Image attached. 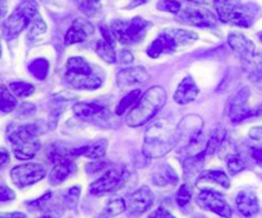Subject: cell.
<instances>
[{
  "mask_svg": "<svg viewBox=\"0 0 262 218\" xmlns=\"http://www.w3.org/2000/svg\"><path fill=\"white\" fill-rule=\"evenodd\" d=\"M235 206L239 213L247 218L256 216L260 209L257 197L252 191H241L235 198Z\"/></svg>",
  "mask_w": 262,
  "mask_h": 218,
  "instance_id": "cell-18",
  "label": "cell"
},
{
  "mask_svg": "<svg viewBox=\"0 0 262 218\" xmlns=\"http://www.w3.org/2000/svg\"><path fill=\"white\" fill-rule=\"evenodd\" d=\"M152 183L156 186H174L178 184L179 178L174 168L168 163L160 165L152 173Z\"/></svg>",
  "mask_w": 262,
  "mask_h": 218,
  "instance_id": "cell-21",
  "label": "cell"
},
{
  "mask_svg": "<svg viewBox=\"0 0 262 218\" xmlns=\"http://www.w3.org/2000/svg\"><path fill=\"white\" fill-rule=\"evenodd\" d=\"M178 19L194 27L212 28L216 26V17L209 9L199 7H188L178 13Z\"/></svg>",
  "mask_w": 262,
  "mask_h": 218,
  "instance_id": "cell-10",
  "label": "cell"
},
{
  "mask_svg": "<svg viewBox=\"0 0 262 218\" xmlns=\"http://www.w3.org/2000/svg\"><path fill=\"white\" fill-rule=\"evenodd\" d=\"M73 168V161H64V162L55 163L53 170L50 171V175H49V181H50L51 185H59L60 183H63L71 175Z\"/></svg>",
  "mask_w": 262,
  "mask_h": 218,
  "instance_id": "cell-23",
  "label": "cell"
},
{
  "mask_svg": "<svg viewBox=\"0 0 262 218\" xmlns=\"http://www.w3.org/2000/svg\"><path fill=\"white\" fill-rule=\"evenodd\" d=\"M151 23L141 17H135L130 20L115 19L112 23V32L114 37L123 45H136L141 42L147 33Z\"/></svg>",
  "mask_w": 262,
  "mask_h": 218,
  "instance_id": "cell-6",
  "label": "cell"
},
{
  "mask_svg": "<svg viewBox=\"0 0 262 218\" xmlns=\"http://www.w3.org/2000/svg\"><path fill=\"white\" fill-rule=\"evenodd\" d=\"M124 211H127V202H125L124 199L117 198V199H113L112 202L107 203L106 208H105L104 211V214L110 218V217L119 216V214H122Z\"/></svg>",
  "mask_w": 262,
  "mask_h": 218,
  "instance_id": "cell-33",
  "label": "cell"
},
{
  "mask_svg": "<svg viewBox=\"0 0 262 218\" xmlns=\"http://www.w3.org/2000/svg\"><path fill=\"white\" fill-rule=\"evenodd\" d=\"M38 14V5L35 0H23L4 22L3 31L5 38L13 40L17 37L23 30L28 28L33 18Z\"/></svg>",
  "mask_w": 262,
  "mask_h": 218,
  "instance_id": "cell-5",
  "label": "cell"
},
{
  "mask_svg": "<svg viewBox=\"0 0 262 218\" xmlns=\"http://www.w3.org/2000/svg\"><path fill=\"white\" fill-rule=\"evenodd\" d=\"M106 150L107 142L105 139H100L96 142H92L89 146H83V155L82 156L90 158V160H99V158L104 157Z\"/></svg>",
  "mask_w": 262,
  "mask_h": 218,
  "instance_id": "cell-25",
  "label": "cell"
},
{
  "mask_svg": "<svg viewBox=\"0 0 262 218\" xmlns=\"http://www.w3.org/2000/svg\"><path fill=\"white\" fill-rule=\"evenodd\" d=\"M197 203L204 209L214 212V213L219 214L220 217L232 218L233 216L232 207L228 204L224 196L222 193H219V191L212 190V189H205V190H202L197 196Z\"/></svg>",
  "mask_w": 262,
  "mask_h": 218,
  "instance_id": "cell-9",
  "label": "cell"
},
{
  "mask_svg": "<svg viewBox=\"0 0 262 218\" xmlns=\"http://www.w3.org/2000/svg\"><path fill=\"white\" fill-rule=\"evenodd\" d=\"M154 203V194L148 186H141L127 201V214L130 218H137L145 213Z\"/></svg>",
  "mask_w": 262,
  "mask_h": 218,
  "instance_id": "cell-13",
  "label": "cell"
},
{
  "mask_svg": "<svg viewBox=\"0 0 262 218\" xmlns=\"http://www.w3.org/2000/svg\"><path fill=\"white\" fill-rule=\"evenodd\" d=\"M120 60H122L123 64H129L130 61H133V55L128 51H123L122 56H120Z\"/></svg>",
  "mask_w": 262,
  "mask_h": 218,
  "instance_id": "cell-46",
  "label": "cell"
},
{
  "mask_svg": "<svg viewBox=\"0 0 262 218\" xmlns=\"http://www.w3.org/2000/svg\"><path fill=\"white\" fill-rule=\"evenodd\" d=\"M8 138L12 150L18 160H31L41 147L38 139V127L36 124H25L12 127L8 130Z\"/></svg>",
  "mask_w": 262,
  "mask_h": 218,
  "instance_id": "cell-3",
  "label": "cell"
},
{
  "mask_svg": "<svg viewBox=\"0 0 262 218\" xmlns=\"http://www.w3.org/2000/svg\"><path fill=\"white\" fill-rule=\"evenodd\" d=\"M50 199H51V193H46V194H43L41 198L30 202L27 206H28V208L33 209V211H37V209L43 208V206H45V204H48V202L50 201Z\"/></svg>",
  "mask_w": 262,
  "mask_h": 218,
  "instance_id": "cell-40",
  "label": "cell"
},
{
  "mask_svg": "<svg viewBox=\"0 0 262 218\" xmlns=\"http://www.w3.org/2000/svg\"><path fill=\"white\" fill-rule=\"evenodd\" d=\"M141 97V91L140 89H135V91L129 92V93L127 94V96L123 97L122 100L119 101V104H118L117 109H115V114L117 115H123L124 114L127 110H129L130 107L133 106V105L136 104V102L138 101V99Z\"/></svg>",
  "mask_w": 262,
  "mask_h": 218,
  "instance_id": "cell-30",
  "label": "cell"
},
{
  "mask_svg": "<svg viewBox=\"0 0 262 218\" xmlns=\"http://www.w3.org/2000/svg\"><path fill=\"white\" fill-rule=\"evenodd\" d=\"M165 102V89L160 86L151 87L140 97V101L129 111L127 116V124L132 128L145 125L163 109Z\"/></svg>",
  "mask_w": 262,
  "mask_h": 218,
  "instance_id": "cell-2",
  "label": "cell"
},
{
  "mask_svg": "<svg viewBox=\"0 0 262 218\" xmlns=\"http://www.w3.org/2000/svg\"><path fill=\"white\" fill-rule=\"evenodd\" d=\"M96 53L100 58L107 64H114L117 61V54H115L114 45L109 43L105 40H100L96 45Z\"/></svg>",
  "mask_w": 262,
  "mask_h": 218,
  "instance_id": "cell-28",
  "label": "cell"
},
{
  "mask_svg": "<svg viewBox=\"0 0 262 218\" xmlns=\"http://www.w3.org/2000/svg\"><path fill=\"white\" fill-rule=\"evenodd\" d=\"M79 194H81V189L78 186H73L67 191V194L64 196V203L67 204L68 208H76V206L78 204Z\"/></svg>",
  "mask_w": 262,
  "mask_h": 218,
  "instance_id": "cell-38",
  "label": "cell"
},
{
  "mask_svg": "<svg viewBox=\"0 0 262 218\" xmlns=\"http://www.w3.org/2000/svg\"><path fill=\"white\" fill-rule=\"evenodd\" d=\"M227 166H228V170L232 175H235V174L241 173L246 168V163L245 161L242 160L238 153H234V155H230L229 157L227 158Z\"/></svg>",
  "mask_w": 262,
  "mask_h": 218,
  "instance_id": "cell-36",
  "label": "cell"
},
{
  "mask_svg": "<svg viewBox=\"0 0 262 218\" xmlns=\"http://www.w3.org/2000/svg\"><path fill=\"white\" fill-rule=\"evenodd\" d=\"M49 66H50L49 65V61L46 60V59L40 58L36 59V60H33L32 63L30 64L28 70H30V73L32 74L36 79L43 81L49 74Z\"/></svg>",
  "mask_w": 262,
  "mask_h": 218,
  "instance_id": "cell-29",
  "label": "cell"
},
{
  "mask_svg": "<svg viewBox=\"0 0 262 218\" xmlns=\"http://www.w3.org/2000/svg\"><path fill=\"white\" fill-rule=\"evenodd\" d=\"M239 0H214V7L216 10V14L222 22L227 23L230 13L233 12L235 7L239 4Z\"/></svg>",
  "mask_w": 262,
  "mask_h": 218,
  "instance_id": "cell-26",
  "label": "cell"
},
{
  "mask_svg": "<svg viewBox=\"0 0 262 218\" xmlns=\"http://www.w3.org/2000/svg\"><path fill=\"white\" fill-rule=\"evenodd\" d=\"M248 99H250V89L245 87L229 101L228 114L233 123H241L248 117L261 114L260 111H255L248 107Z\"/></svg>",
  "mask_w": 262,
  "mask_h": 218,
  "instance_id": "cell-11",
  "label": "cell"
},
{
  "mask_svg": "<svg viewBox=\"0 0 262 218\" xmlns=\"http://www.w3.org/2000/svg\"><path fill=\"white\" fill-rule=\"evenodd\" d=\"M0 218H26L20 212H13V213H0Z\"/></svg>",
  "mask_w": 262,
  "mask_h": 218,
  "instance_id": "cell-47",
  "label": "cell"
},
{
  "mask_svg": "<svg viewBox=\"0 0 262 218\" xmlns=\"http://www.w3.org/2000/svg\"><path fill=\"white\" fill-rule=\"evenodd\" d=\"M46 32V25L43 22V19L41 18V15H36L33 18V20L31 22V25L28 26V38L33 40V38L40 37L41 35Z\"/></svg>",
  "mask_w": 262,
  "mask_h": 218,
  "instance_id": "cell-35",
  "label": "cell"
},
{
  "mask_svg": "<svg viewBox=\"0 0 262 218\" xmlns=\"http://www.w3.org/2000/svg\"><path fill=\"white\" fill-rule=\"evenodd\" d=\"M38 218H58V217H54V216H51V214H46V216H41Z\"/></svg>",
  "mask_w": 262,
  "mask_h": 218,
  "instance_id": "cell-51",
  "label": "cell"
},
{
  "mask_svg": "<svg viewBox=\"0 0 262 218\" xmlns=\"http://www.w3.org/2000/svg\"><path fill=\"white\" fill-rule=\"evenodd\" d=\"M124 176L125 170L120 166L107 168L96 181L90 185V193L92 196H105V194L113 193L122 185Z\"/></svg>",
  "mask_w": 262,
  "mask_h": 218,
  "instance_id": "cell-8",
  "label": "cell"
},
{
  "mask_svg": "<svg viewBox=\"0 0 262 218\" xmlns=\"http://www.w3.org/2000/svg\"><path fill=\"white\" fill-rule=\"evenodd\" d=\"M0 56H2V43H0Z\"/></svg>",
  "mask_w": 262,
  "mask_h": 218,
  "instance_id": "cell-53",
  "label": "cell"
},
{
  "mask_svg": "<svg viewBox=\"0 0 262 218\" xmlns=\"http://www.w3.org/2000/svg\"><path fill=\"white\" fill-rule=\"evenodd\" d=\"M225 138V132L222 129V128H216L214 132L211 133L210 138L207 139L206 144V155H212V153L216 151L217 147H220L222 142Z\"/></svg>",
  "mask_w": 262,
  "mask_h": 218,
  "instance_id": "cell-32",
  "label": "cell"
},
{
  "mask_svg": "<svg viewBox=\"0 0 262 218\" xmlns=\"http://www.w3.org/2000/svg\"><path fill=\"white\" fill-rule=\"evenodd\" d=\"M156 7H158L159 10L173 13V14H178L182 9L181 3L177 2V0H160Z\"/></svg>",
  "mask_w": 262,
  "mask_h": 218,
  "instance_id": "cell-37",
  "label": "cell"
},
{
  "mask_svg": "<svg viewBox=\"0 0 262 218\" xmlns=\"http://www.w3.org/2000/svg\"><path fill=\"white\" fill-rule=\"evenodd\" d=\"M258 37H260V40L262 41V33H260V35H258Z\"/></svg>",
  "mask_w": 262,
  "mask_h": 218,
  "instance_id": "cell-54",
  "label": "cell"
},
{
  "mask_svg": "<svg viewBox=\"0 0 262 218\" xmlns=\"http://www.w3.org/2000/svg\"><path fill=\"white\" fill-rule=\"evenodd\" d=\"M202 183L215 184V185L222 186L223 189H229L230 186L229 178H228L224 171L220 170H209L202 173L200 178L197 179V186L201 185Z\"/></svg>",
  "mask_w": 262,
  "mask_h": 218,
  "instance_id": "cell-22",
  "label": "cell"
},
{
  "mask_svg": "<svg viewBox=\"0 0 262 218\" xmlns=\"http://www.w3.org/2000/svg\"><path fill=\"white\" fill-rule=\"evenodd\" d=\"M250 137L252 139L262 142V127H255L250 130Z\"/></svg>",
  "mask_w": 262,
  "mask_h": 218,
  "instance_id": "cell-44",
  "label": "cell"
},
{
  "mask_svg": "<svg viewBox=\"0 0 262 218\" xmlns=\"http://www.w3.org/2000/svg\"><path fill=\"white\" fill-rule=\"evenodd\" d=\"M260 15L261 8L257 4H255V3H246V4L239 3L230 13L227 23L242 28H248L260 18Z\"/></svg>",
  "mask_w": 262,
  "mask_h": 218,
  "instance_id": "cell-12",
  "label": "cell"
},
{
  "mask_svg": "<svg viewBox=\"0 0 262 218\" xmlns=\"http://www.w3.org/2000/svg\"><path fill=\"white\" fill-rule=\"evenodd\" d=\"M67 73L79 74V76H91L94 74L91 65L86 61V59L81 56H74L71 58L67 63Z\"/></svg>",
  "mask_w": 262,
  "mask_h": 218,
  "instance_id": "cell-24",
  "label": "cell"
},
{
  "mask_svg": "<svg viewBox=\"0 0 262 218\" xmlns=\"http://www.w3.org/2000/svg\"><path fill=\"white\" fill-rule=\"evenodd\" d=\"M145 3H147V0H132V2H130V4L128 5L127 8L128 9H130V8H136L141 4H145Z\"/></svg>",
  "mask_w": 262,
  "mask_h": 218,
  "instance_id": "cell-49",
  "label": "cell"
},
{
  "mask_svg": "<svg viewBox=\"0 0 262 218\" xmlns=\"http://www.w3.org/2000/svg\"><path fill=\"white\" fill-rule=\"evenodd\" d=\"M9 89L18 97H28L35 92V87L27 82H13L9 84Z\"/></svg>",
  "mask_w": 262,
  "mask_h": 218,
  "instance_id": "cell-34",
  "label": "cell"
},
{
  "mask_svg": "<svg viewBox=\"0 0 262 218\" xmlns=\"http://www.w3.org/2000/svg\"><path fill=\"white\" fill-rule=\"evenodd\" d=\"M92 35H94V26L89 20L83 19V18H78V19L72 23L69 30L67 31L64 42H66V45L84 42Z\"/></svg>",
  "mask_w": 262,
  "mask_h": 218,
  "instance_id": "cell-16",
  "label": "cell"
},
{
  "mask_svg": "<svg viewBox=\"0 0 262 218\" xmlns=\"http://www.w3.org/2000/svg\"><path fill=\"white\" fill-rule=\"evenodd\" d=\"M197 33L187 30H166L161 32L151 42L146 53L150 58H159L163 54H170L178 47L193 43L197 40Z\"/></svg>",
  "mask_w": 262,
  "mask_h": 218,
  "instance_id": "cell-4",
  "label": "cell"
},
{
  "mask_svg": "<svg viewBox=\"0 0 262 218\" xmlns=\"http://www.w3.org/2000/svg\"><path fill=\"white\" fill-rule=\"evenodd\" d=\"M74 3L77 4L78 9L84 13L87 17H95L101 9L100 0H74Z\"/></svg>",
  "mask_w": 262,
  "mask_h": 218,
  "instance_id": "cell-31",
  "label": "cell"
},
{
  "mask_svg": "<svg viewBox=\"0 0 262 218\" xmlns=\"http://www.w3.org/2000/svg\"><path fill=\"white\" fill-rule=\"evenodd\" d=\"M15 198L14 191L5 185H0V202H9Z\"/></svg>",
  "mask_w": 262,
  "mask_h": 218,
  "instance_id": "cell-41",
  "label": "cell"
},
{
  "mask_svg": "<svg viewBox=\"0 0 262 218\" xmlns=\"http://www.w3.org/2000/svg\"><path fill=\"white\" fill-rule=\"evenodd\" d=\"M17 99L4 84L0 86V111L12 112L17 107Z\"/></svg>",
  "mask_w": 262,
  "mask_h": 218,
  "instance_id": "cell-27",
  "label": "cell"
},
{
  "mask_svg": "<svg viewBox=\"0 0 262 218\" xmlns=\"http://www.w3.org/2000/svg\"><path fill=\"white\" fill-rule=\"evenodd\" d=\"M46 175V170L42 165L36 162L23 163V165L15 166L10 171L12 181L18 188H27L42 180Z\"/></svg>",
  "mask_w": 262,
  "mask_h": 218,
  "instance_id": "cell-7",
  "label": "cell"
},
{
  "mask_svg": "<svg viewBox=\"0 0 262 218\" xmlns=\"http://www.w3.org/2000/svg\"><path fill=\"white\" fill-rule=\"evenodd\" d=\"M228 42H229L230 47L234 50V53L239 56L243 64L250 63L256 56L255 43L250 38L246 37L245 35H242V33H229V36H228Z\"/></svg>",
  "mask_w": 262,
  "mask_h": 218,
  "instance_id": "cell-14",
  "label": "cell"
},
{
  "mask_svg": "<svg viewBox=\"0 0 262 218\" xmlns=\"http://www.w3.org/2000/svg\"><path fill=\"white\" fill-rule=\"evenodd\" d=\"M251 156H252L253 160L256 161V163L262 167V148L260 147L252 148V150H251Z\"/></svg>",
  "mask_w": 262,
  "mask_h": 218,
  "instance_id": "cell-43",
  "label": "cell"
},
{
  "mask_svg": "<svg viewBox=\"0 0 262 218\" xmlns=\"http://www.w3.org/2000/svg\"><path fill=\"white\" fill-rule=\"evenodd\" d=\"M188 2L193 3V4H206L209 0H188Z\"/></svg>",
  "mask_w": 262,
  "mask_h": 218,
  "instance_id": "cell-50",
  "label": "cell"
},
{
  "mask_svg": "<svg viewBox=\"0 0 262 218\" xmlns=\"http://www.w3.org/2000/svg\"><path fill=\"white\" fill-rule=\"evenodd\" d=\"M67 83L71 87L76 89H84V91H92V89H97L99 87H101L102 81L101 78H99L95 74L91 76H79V74H72L67 73L64 76Z\"/></svg>",
  "mask_w": 262,
  "mask_h": 218,
  "instance_id": "cell-19",
  "label": "cell"
},
{
  "mask_svg": "<svg viewBox=\"0 0 262 218\" xmlns=\"http://www.w3.org/2000/svg\"><path fill=\"white\" fill-rule=\"evenodd\" d=\"M73 112L83 120L102 119L107 115L106 107L97 102H77L73 106Z\"/></svg>",
  "mask_w": 262,
  "mask_h": 218,
  "instance_id": "cell-17",
  "label": "cell"
},
{
  "mask_svg": "<svg viewBox=\"0 0 262 218\" xmlns=\"http://www.w3.org/2000/svg\"><path fill=\"white\" fill-rule=\"evenodd\" d=\"M7 9H8L7 0H0V18L4 17V15L7 14Z\"/></svg>",
  "mask_w": 262,
  "mask_h": 218,
  "instance_id": "cell-48",
  "label": "cell"
},
{
  "mask_svg": "<svg viewBox=\"0 0 262 218\" xmlns=\"http://www.w3.org/2000/svg\"><path fill=\"white\" fill-rule=\"evenodd\" d=\"M179 143L177 128L166 120H160L147 129L143 139L142 152L148 158H160Z\"/></svg>",
  "mask_w": 262,
  "mask_h": 218,
  "instance_id": "cell-1",
  "label": "cell"
},
{
  "mask_svg": "<svg viewBox=\"0 0 262 218\" xmlns=\"http://www.w3.org/2000/svg\"><path fill=\"white\" fill-rule=\"evenodd\" d=\"M199 87L196 86L193 79L191 77H186L179 83L178 88L174 93V101L179 105H187L196 100V97L199 96Z\"/></svg>",
  "mask_w": 262,
  "mask_h": 218,
  "instance_id": "cell-20",
  "label": "cell"
},
{
  "mask_svg": "<svg viewBox=\"0 0 262 218\" xmlns=\"http://www.w3.org/2000/svg\"><path fill=\"white\" fill-rule=\"evenodd\" d=\"M150 76L146 68L143 66H132L120 70L117 74V84L119 88H128V87L143 84L148 81Z\"/></svg>",
  "mask_w": 262,
  "mask_h": 218,
  "instance_id": "cell-15",
  "label": "cell"
},
{
  "mask_svg": "<svg viewBox=\"0 0 262 218\" xmlns=\"http://www.w3.org/2000/svg\"><path fill=\"white\" fill-rule=\"evenodd\" d=\"M8 161H9V153L5 148H0V167L7 165Z\"/></svg>",
  "mask_w": 262,
  "mask_h": 218,
  "instance_id": "cell-45",
  "label": "cell"
},
{
  "mask_svg": "<svg viewBox=\"0 0 262 218\" xmlns=\"http://www.w3.org/2000/svg\"><path fill=\"white\" fill-rule=\"evenodd\" d=\"M148 218H176L165 208H158L148 216Z\"/></svg>",
  "mask_w": 262,
  "mask_h": 218,
  "instance_id": "cell-42",
  "label": "cell"
},
{
  "mask_svg": "<svg viewBox=\"0 0 262 218\" xmlns=\"http://www.w3.org/2000/svg\"><path fill=\"white\" fill-rule=\"evenodd\" d=\"M99 218H109L107 216H105V214H101V216H100Z\"/></svg>",
  "mask_w": 262,
  "mask_h": 218,
  "instance_id": "cell-52",
  "label": "cell"
},
{
  "mask_svg": "<svg viewBox=\"0 0 262 218\" xmlns=\"http://www.w3.org/2000/svg\"><path fill=\"white\" fill-rule=\"evenodd\" d=\"M192 198V193L188 185H182L176 196V202L179 207H186Z\"/></svg>",
  "mask_w": 262,
  "mask_h": 218,
  "instance_id": "cell-39",
  "label": "cell"
}]
</instances>
